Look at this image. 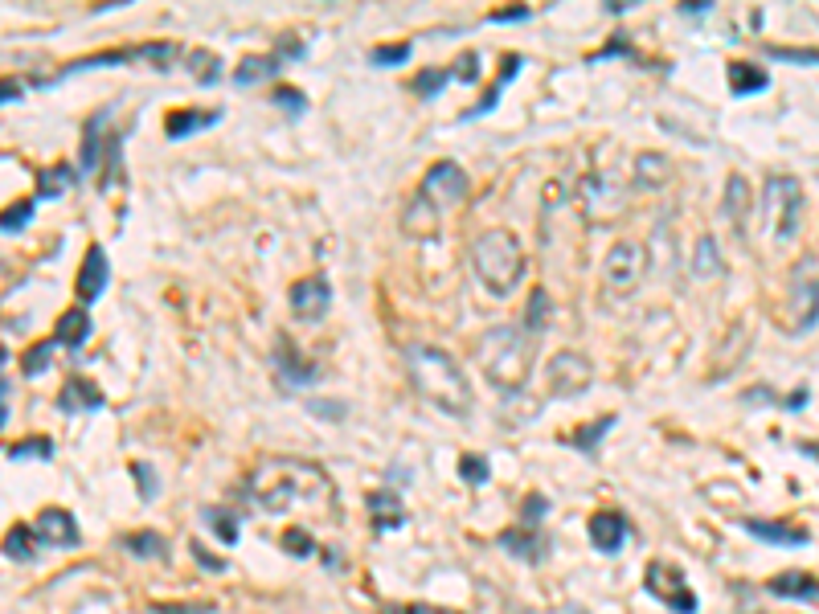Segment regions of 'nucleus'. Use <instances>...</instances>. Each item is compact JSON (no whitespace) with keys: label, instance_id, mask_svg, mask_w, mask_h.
I'll list each match as a JSON object with an SVG mask.
<instances>
[{"label":"nucleus","instance_id":"f257e3e1","mask_svg":"<svg viewBox=\"0 0 819 614\" xmlns=\"http://www.w3.org/2000/svg\"><path fill=\"white\" fill-rule=\"evenodd\" d=\"M246 500L258 512H312L332 516L336 512V488L320 463L308 459H263L246 475Z\"/></svg>","mask_w":819,"mask_h":614},{"label":"nucleus","instance_id":"f03ea898","mask_svg":"<svg viewBox=\"0 0 819 614\" xmlns=\"http://www.w3.org/2000/svg\"><path fill=\"white\" fill-rule=\"evenodd\" d=\"M406 369H410L418 398H426L435 410H443L451 418H463L471 410V381L455 365L451 353H443V348H435V344H410L406 348Z\"/></svg>","mask_w":819,"mask_h":614},{"label":"nucleus","instance_id":"7ed1b4c3","mask_svg":"<svg viewBox=\"0 0 819 614\" xmlns=\"http://www.w3.org/2000/svg\"><path fill=\"white\" fill-rule=\"evenodd\" d=\"M533 361H537V340L521 328H488L476 344V365L488 377V385H496L500 393H521L533 377Z\"/></svg>","mask_w":819,"mask_h":614},{"label":"nucleus","instance_id":"20e7f679","mask_svg":"<svg viewBox=\"0 0 819 614\" xmlns=\"http://www.w3.org/2000/svg\"><path fill=\"white\" fill-rule=\"evenodd\" d=\"M471 271H476V279L496 295H512L516 287H521L525 279V250H521V238H516L512 230H488L476 238V246H471Z\"/></svg>","mask_w":819,"mask_h":614},{"label":"nucleus","instance_id":"39448f33","mask_svg":"<svg viewBox=\"0 0 819 614\" xmlns=\"http://www.w3.org/2000/svg\"><path fill=\"white\" fill-rule=\"evenodd\" d=\"M762 222H766V234L779 246L795 242V234L803 226V185L791 177V172H774V177H766Z\"/></svg>","mask_w":819,"mask_h":614},{"label":"nucleus","instance_id":"423d86ee","mask_svg":"<svg viewBox=\"0 0 819 614\" xmlns=\"http://www.w3.org/2000/svg\"><path fill=\"white\" fill-rule=\"evenodd\" d=\"M574 205L586 217V226H611L627 209L623 189L607 177V172H586V177L578 181V189H574Z\"/></svg>","mask_w":819,"mask_h":614},{"label":"nucleus","instance_id":"0eeeda50","mask_svg":"<svg viewBox=\"0 0 819 614\" xmlns=\"http://www.w3.org/2000/svg\"><path fill=\"white\" fill-rule=\"evenodd\" d=\"M787 299H791V336H803L819 324V258L807 254L795 262L791 271V287H787Z\"/></svg>","mask_w":819,"mask_h":614},{"label":"nucleus","instance_id":"6e6552de","mask_svg":"<svg viewBox=\"0 0 819 614\" xmlns=\"http://www.w3.org/2000/svg\"><path fill=\"white\" fill-rule=\"evenodd\" d=\"M643 590H648L660 606H668L672 614H697V594L688 586L684 569L672 561H652L648 574H643Z\"/></svg>","mask_w":819,"mask_h":614},{"label":"nucleus","instance_id":"1a4fd4ad","mask_svg":"<svg viewBox=\"0 0 819 614\" xmlns=\"http://www.w3.org/2000/svg\"><path fill=\"white\" fill-rule=\"evenodd\" d=\"M643 267H648V250L639 242H615L602 258V287L611 295H631L643 279Z\"/></svg>","mask_w":819,"mask_h":614},{"label":"nucleus","instance_id":"9d476101","mask_svg":"<svg viewBox=\"0 0 819 614\" xmlns=\"http://www.w3.org/2000/svg\"><path fill=\"white\" fill-rule=\"evenodd\" d=\"M545 381L553 398H582V393L594 385V365L586 353H574V348H562L549 365H545Z\"/></svg>","mask_w":819,"mask_h":614},{"label":"nucleus","instance_id":"9b49d317","mask_svg":"<svg viewBox=\"0 0 819 614\" xmlns=\"http://www.w3.org/2000/svg\"><path fill=\"white\" fill-rule=\"evenodd\" d=\"M418 197H422L426 205H435L439 213H443L447 205H459V201L467 197V172H463L455 160L430 164L426 177H422V185H418Z\"/></svg>","mask_w":819,"mask_h":614},{"label":"nucleus","instance_id":"f8f14e48","mask_svg":"<svg viewBox=\"0 0 819 614\" xmlns=\"http://www.w3.org/2000/svg\"><path fill=\"white\" fill-rule=\"evenodd\" d=\"M287 303H291L295 320H324V316H328V307H332V287H328V275H320V271H316V275H308V279L291 283Z\"/></svg>","mask_w":819,"mask_h":614},{"label":"nucleus","instance_id":"ddd939ff","mask_svg":"<svg viewBox=\"0 0 819 614\" xmlns=\"http://www.w3.org/2000/svg\"><path fill=\"white\" fill-rule=\"evenodd\" d=\"M33 537L37 545H50V549H78L82 541L78 520L66 508H41V516L33 520Z\"/></svg>","mask_w":819,"mask_h":614},{"label":"nucleus","instance_id":"4468645a","mask_svg":"<svg viewBox=\"0 0 819 614\" xmlns=\"http://www.w3.org/2000/svg\"><path fill=\"white\" fill-rule=\"evenodd\" d=\"M107 279H111L107 250H103V246H91V250H86V258H82V267H78V283H74V291H78L82 307H86V303H95V299L103 295Z\"/></svg>","mask_w":819,"mask_h":614},{"label":"nucleus","instance_id":"2eb2a0df","mask_svg":"<svg viewBox=\"0 0 819 614\" xmlns=\"http://www.w3.org/2000/svg\"><path fill=\"white\" fill-rule=\"evenodd\" d=\"M627 537H631V529H627V516H623V512H594V516H590V545H594L598 553L615 557V553L627 545Z\"/></svg>","mask_w":819,"mask_h":614},{"label":"nucleus","instance_id":"dca6fc26","mask_svg":"<svg viewBox=\"0 0 819 614\" xmlns=\"http://www.w3.org/2000/svg\"><path fill=\"white\" fill-rule=\"evenodd\" d=\"M107 123H111V111L103 107V111H95L91 119H86V127H82V152H78V172H82V177H91V172L99 168V152L107 144Z\"/></svg>","mask_w":819,"mask_h":614},{"label":"nucleus","instance_id":"f3484780","mask_svg":"<svg viewBox=\"0 0 819 614\" xmlns=\"http://www.w3.org/2000/svg\"><path fill=\"white\" fill-rule=\"evenodd\" d=\"M500 545H504L512 557L529 561V565H537V561L549 553V541H545V533H541V524H516V529H508V533L500 537Z\"/></svg>","mask_w":819,"mask_h":614},{"label":"nucleus","instance_id":"a211bd4d","mask_svg":"<svg viewBox=\"0 0 819 614\" xmlns=\"http://www.w3.org/2000/svg\"><path fill=\"white\" fill-rule=\"evenodd\" d=\"M742 529L766 545H783V549H799L811 541L807 529H799V524H783V520H742Z\"/></svg>","mask_w":819,"mask_h":614},{"label":"nucleus","instance_id":"6ab92c4d","mask_svg":"<svg viewBox=\"0 0 819 614\" xmlns=\"http://www.w3.org/2000/svg\"><path fill=\"white\" fill-rule=\"evenodd\" d=\"M275 365H279V377L291 381V385H308V381L320 377V369L291 344V336H279V344H275Z\"/></svg>","mask_w":819,"mask_h":614},{"label":"nucleus","instance_id":"aec40b11","mask_svg":"<svg viewBox=\"0 0 819 614\" xmlns=\"http://www.w3.org/2000/svg\"><path fill=\"white\" fill-rule=\"evenodd\" d=\"M58 410L66 414H78V410H103V389L95 381H86V377H70L58 393Z\"/></svg>","mask_w":819,"mask_h":614},{"label":"nucleus","instance_id":"412c9836","mask_svg":"<svg viewBox=\"0 0 819 614\" xmlns=\"http://www.w3.org/2000/svg\"><path fill=\"white\" fill-rule=\"evenodd\" d=\"M86 336H91V312H86L82 303L66 307V312L58 316V324H54V344H62V348H82Z\"/></svg>","mask_w":819,"mask_h":614},{"label":"nucleus","instance_id":"4be33fe9","mask_svg":"<svg viewBox=\"0 0 819 614\" xmlns=\"http://www.w3.org/2000/svg\"><path fill=\"white\" fill-rule=\"evenodd\" d=\"M672 181V160L664 152H639L635 156V185L639 189H664Z\"/></svg>","mask_w":819,"mask_h":614},{"label":"nucleus","instance_id":"5701e85b","mask_svg":"<svg viewBox=\"0 0 819 614\" xmlns=\"http://www.w3.org/2000/svg\"><path fill=\"white\" fill-rule=\"evenodd\" d=\"M750 185H746V177H729L725 181V217H729V226H734L738 234H746V222H750Z\"/></svg>","mask_w":819,"mask_h":614},{"label":"nucleus","instance_id":"b1692460","mask_svg":"<svg viewBox=\"0 0 819 614\" xmlns=\"http://www.w3.org/2000/svg\"><path fill=\"white\" fill-rule=\"evenodd\" d=\"M369 512H373V524H377V529H385V533H394V529H402V524H406V504H402L398 492H373L369 496Z\"/></svg>","mask_w":819,"mask_h":614},{"label":"nucleus","instance_id":"393cba45","mask_svg":"<svg viewBox=\"0 0 819 614\" xmlns=\"http://www.w3.org/2000/svg\"><path fill=\"white\" fill-rule=\"evenodd\" d=\"M770 594L774 598H799V602H819V582L811 574H799V569H787L770 582Z\"/></svg>","mask_w":819,"mask_h":614},{"label":"nucleus","instance_id":"a878e982","mask_svg":"<svg viewBox=\"0 0 819 614\" xmlns=\"http://www.w3.org/2000/svg\"><path fill=\"white\" fill-rule=\"evenodd\" d=\"M218 119H222V111H172L164 119V131H168V140H185L201 127H213Z\"/></svg>","mask_w":819,"mask_h":614},{"label":"nucleus","instance_id":"bb28decb","mask_svg":"<svg viewBox=\"0 0 819 614\" xmlns=\"http://www.w3.org/2000/svg\"><path fill=\"white\" fill-rule=\"evenodd\" d=\"M439 209L435 205H426L418 193H414V201H410V209H406V234L410 238H435V230H439Z\"/></svg>","mask_w":819,"mask_h":614},{"label":"nucleus","instance_id":"cd10ccee","mask_svg":"<svg viewBox=\"0 0 819 614\" xmlns=\"http://www.w3.org/2000/svg\"><path fill=\"white\" fill-rule=\"evenodd\" d=\"M766 86H770V74L758 70L754 62H734V66H729V91H734V95H758V91H766Z\"/></svg>","mask_w":819,"mask_h":614},{"label":"nucleus","instance_id":"c85d7f7f","mask_svg":"<svg viewBox=\"0 0 819 614\" xmlns=\"http://www.w3.org/2000/svg\"><path fill=\"white\" fill-rule=\"evenodd\" d=\"M279 70H283V62H279L275 54H250V58L238 62L234 82H238V86H254V82H263V78L279 74Z\"/></svg>","mask_w":819,"mask_h":614},{"label":"nucleus","instance_id":"c756f323","mask_svg":"<svg viewBox=\"0 0 819 614\" xmlns=\"http://www.w3.org/2000/svg\"><path fill=\"white\" fill-rule=\"evenodd\" d=\"M549 316H553V299L537 287L533 295H529V303H525V316H521V328L533 336V340H541L545 336V328H549Z\"/></svg>","mask_w":819,"mask_h":614},{"label":"nucleus","instance_id":"7c9ffc66","mask_svg":"<svg viewBox=\"0 0 819 614\" xmlns=\"http://www.w3.org/2000/svg\"><path fill=\"white\" fill-rule=\"evenodd\" d=\"M521 62H525L521 54H508V58H504V66H500V82H496V86H488V95L480 99V107H471V111H467L463 119H480V115L496 111V103H500V91H504V86H508L512 78H516V70H521Z\"/></svg>","mask_w":819,"mask_h":614},{"label":"nucleus","instance_id":"2f4dec72","mask_svg":"<svg viewBox=\"0 0 819 614\" xmlns=\"http://www.w3.org/2000/svg\"><path fill=\"white\" fill-rule=\"evenodd\" d=\"M74 177H78V172H74L70 164L41 168V172H37V201H41V197H50V201H54V197H62V193L74 185Z\"/></svg>","mask_w":819,"mask_h":614},{"label":"nucleus","instance_id":"473e14b6","mask_svg":"<svg viewBox=\"0 0 819 614\" xmlns=\"http://www.w3.org/2000/svg\"><path fill=\"white\" fill-rule=\"evenodd\" d=\"M725 267H721V250H717V238L713 234H705L701 242H697V254H693V275L697 279H717Z\"/></svg>","mask_w":819,"mask_h":614},{"label":"nucleus","instance_id":"72a5a7b5","mask_svg":"<svg viewBox=\"0 0 819 614\" xmlns=\"http://www.w3.org/2000/svg\"><path fill=\"white\" fill-rule=\"evenodd\" d=\"M5 557H13V561H33L37 557V537H33V524H13L9 529V537H5Z\"/></svg>","mask_w":819,"mask_h":614},{"label":"nucleus","instance_id":"f704fd0d","mask_svg":"<svg viewBox=\"0 0 819 614\" xmlns=\"http://www.w3.org/2000/svg\"><path fill=\"white\" fill-rule=\"evenodd\" d=\"M123 549L127 553H136V557H144V561H164L168 557V541L160 537V533H132V537H123Z\"/></svg>","mask_w":819,"mask_h":614},{"label":"nucleus","instance_id":"c9c22d12","mask_svg":"<svg viewBox=\"0 0 819 614\" xmlns=\"http://www.w3.org/2000/svg\"><path fill=\"white\" fill-rule=\"evenodd\" d=\"M33 213H37V197L17 201V205H9V209H0V234H21V230L33 222Z\"/></svg>","mask_w":819,"mask_h":614},{"label":"nucleus","instance_id":"e433bc0d","mask_svg":"<svg viewBox=\"0 0 819 614\" xmlns=\"http://www.w3.org/2000/svg\"><path fill=\"white\" fill-rule=\"evenodd\" d=\"M615 426V414H607V418H594V422H586L582 430H574L570 434V447H578V451H594L602 438H607V430Z\"/></svg>","mask_w":819,"mask_h":614},{"label":"nucleus","instance_id":"4c0bfd02","mask_svg":"<svg viewBox=\"0 0 819 614\" xmlns=\"http://www.w3.org/2000/svg\"><path fill=\"white\" fill-rule=\"evenodd\" d=\"M189 70H193V78H197L201 86H213V82L222 78V58L209 54V50H193V54H189Z\"/></svg>","mask_w":819,"mask_h":614},{"label":"nucleus","instance_id":"58836bf2","mask_svg":"<svg viewBox=\"0 0 819 614\" xmlns=\"http://www.w3.org/2000/svg\"><path fill=\"white\" fill-rule=\"evenodd\" d=\"M50 357H54V340H37L29 353L21 357V373H25V377H41V373L50 369Z\"/></svg>","mask_w":819,"mask_h":614},{"label":"nucleus","instance_id":"ea45409f","mask_svg":"<svg viewBox=\"0 0 819 614\" xmlns=\"http://www.w3.org/2000/svg\"><path fill=\"white\" fill-rule=\"evenodd\" d=\"M123 62H132V50H103V54H91V58L70 62L62 74H82V70H95V66H123Z\"/></svg>","mask_w":819,"mask_h":614},{"label":"nucleus","instance_id":"a19ab883","mask_svg":"<svg viewBox=\"0 0 819 614\" xmlns=\"http://www.w3.org/2000/svg\"><path fill=\"white\" fill-rule=\"evenodd\" d=\"M205 520L213 524V533H218V541L234 545L238 541V516L230 508H205Z\"/></svg>","mask_w":819,"mask_h":614},{"label":"nucleus","instance_id":"79ce46f5","mask_svg":"<svg viewBox=\"0 0 819 614\" xmlns=\"http://www.w3.org/2000/svg\"><path fill=\"white\" fill-rule=\"evenodd\" d=\"M9 459H13V463H25V459H54V443H50V438H25V443L9 447Z\"/></svg>","mask_w":819,"mask_h":614},{"label":"nucleus","instance_id":"37998d69","mask_svg":"<svg viewBox=\"0 0 819 614\" xmlns=\"http://www.w3.org/2000/svg\"><path fill=\"white\" fill-rule=\"evenodd\" d=\"M459 475L467 479V484L484 488L488 479H492V467H488V459H484V455H463V459H459Z\"/></svg>","mask_w":819,"mask_h":614},{"label":"nucleus","instance_id":"c03bdc74","mask_svg":"<svg viewBox=\"0 0 819 614\" xmlns=\"http://www.w3.org/2000/svg\"><path fill=\"white\" fill-rule=\"evenodd\" d=\"M766 54H770L774 62H795V66H819V50H811V46H803V50H795V46H766Z\"/></svg>","mask_w":819,"mask_h":614},{"label":"nucleus","instance_id":"a18cd8bd","mask_svg":"<svg viewBox=\"0 0 819 614\" xmlns=\"http://www.w3.org/2000/svg\"><path fill=\"white\" fill-rule=\"evenodd\" d=\"M447 78H451V70H443V66H430V70H422V74L414 78V91H418L422 99H430V95H439V91H443Z\"/></svg>","mask_w":819,"mask_h":614},{"label":"nucleus","instance_id":"49530a36","mask_svg":"<svg viewBox=\"0 0 819 614\" xmlns=\"http://www.w3.org/2000/svg\"><path fill=\"white\" fill-rule=\"evenodd\" d=\"M283 549H287L291 557H312V553H316V541H312L308 529H287V533H283Z\"/></svg>","mask_w":819,"mask_h":614},{"label":"nucleus","instance_id":"de8ad7c7","mask_svg":"<svg viewBox=\"0 0 819 614\" xmlns=\"http://www.w3.org/2000/svg\"><path fill=\"white\" fill-rule=\"evenodd\" d=\"M369 58H373V66H402V62H410V41H402V46H377Z\"/></svg>","mask_w":819,"mask_h":614},{"label":"nucleus","instance_id":"09e8293b","mask_svg":"<svg viewBox=\"0 0 819 614\" xmlns=\"http://www.w3.org/2000/svg\"><path fill=\"white\" fill-rule=\"evenodd\" d=\"M152 614H213V602H152Z\"/></svg>","mask_w":819,"mask_h":614},{"label":"nucleus","instance_id":"8fccbe9b","mask_svg":"<svg viewBox=\"0 0 819 614\" xmlns=\"http://www.w3.org/2000/svg\"><path fill=\"white\" fill-rule=\"evenodd\" d=\"M271 103H275V107H283V111H291V115H304V107H308V99L299 95L295 86H279Z\"/></svg>","mask_w":819,"mask_h":614},{"label":"nucleus","instance_id":"3c124183","mask_svg":"<svg viewBox=\"0 0 819 614\" xmlns=\"http://www.w3.org/2000/svg\"><path fill=\"white\" fill-rule=\"evenodd\" d=\"M451 70H455L459 82H480V54H471V50L459 54V62H455Z\"/></svg>","mask_w":819,"mask_h":614},{"label":"nucleus","instance_id":"603ef678","mask_svg":"<svg viewBox=\"0 0 819 614\" xmlns=\"http://www.w3.org/2000/svg\"><path fill=\"white\" fill-rule=\"evenodd\" d=\"M132 475H136V484H140L144 500H152V496L160 492V479H156V471H152L148 463H132Z\"/></svg>","mask_w":819,"mask_h":614},{"label":"nucleus","instance_id":"864d4df0","mask_svg":"<svg viewBox=\"0 0 819 614\" xmlns=\"http://www.w3.org/2000/svg\"><path fill=\"white\" fill-rule=\"evenodd\" d=\"M545 512H549V500L545 496H529L525 508H521V524H537V520H545Z\"/></svg>","mask_w":819,"mask_h":614},{"label":"nucleus","instance_id":"5fc2aeb1","mask_svg":"<svg viewBox=\"0 0 819 614\" xmlns=\"http://www.w3.org/2000/svg\"><path fill=\"white\" fill-rule=\"evenodd\" d=\"M25 95V86L17 82V78H0V107H9V103H17Z\"/></svg>","mask_w":819,"mask_h":614},{"label":"nucleus","instance_id":"6e6d98bb","mask_svg":"<svg viewBox=\"0 0 819 614\" xmlns=\"http://www.w3.org/2000/svg\"><path fill=\"white\" fill-rule=\"evenodd\" d=\"M390 614H459V610H447V606H430V602H410L402 610H390Z\"/></svg>","mask_w":819,"mask_h":614},{"label":"nucleus","instance_id":"4d7b16f0","mask_svg":"<svg viewBox=\"0 0 819 614\" xmlns=\"http://www.w3.org/2000/svg\"><path fill=\"white\" fill-rule=\"evenodd\" d=\"M631 46H627V33H615V41L611 46H602L598 54H594V62H602V58H615V54H627Z\"/></svg>","mask_w":819,"mask_h":614},{"label":"nucleus","instance_id":"13d9d810","mask_svg":"<svg viewBox=\"0 0 819 614\" xmlns=\"http://www.w3.org/2000/svg\"><path fill=\"white\" fill-rule=\"evenodd\" d=\"M193 557L201 561V569H213V574H222V569H226V561H222V557H209V553H205V545H197V541H193Z\"/></svg>","mask_w":819,"mask_h":614},{"label":"nucleus","instance_id":"bf43d9fd","mask_svg":"<svg viewBox=\"0 0 819 614\" xmlns=\"http://www.w3.org/2000/svg\"><path fill=\"white\" fill-rule=\"evenodd\" d=\"M746 402H750V406H758V402H774V393H770L766 385H754V389H746Z\"/></svg>","mask_w":819,"mask_h":614},{"label":"nucleus","instance_id":"052dcab7","mask_svg":"<svg viewBox=\"0 0 819 614\" xmlns=\"http://www.w3.org/2000/svg\"><path fill=\"white\" fill-rule=\"evenodd\" d=\"M525 17H529V9H500V13H492L496 25H504V21H525Z\"/></svg>","mask_w":819,"mask_h":614},{"label":"nucleus","instance_id":"680f3d73","mask_svg":"<svg viewBox=\"0 0 819 614\" xmlns=\"http://www.w3.org/2000/svg\"><path fill=\"white\" fill-rule=\"evenodd\" d=\"M807 398H811L807 389H795V393H791V398H787L783 406H787V410H803V406H807Z\"/></svg>","mask_w":819,"mask_h":614},{"label":"nucleus","instance_id":"e2e57ef3","mask_svg":"<svg viewBox=\"0 0 819 614\" xmlns=\"http://www.w3.org/2000/svg\"><path fill=\"white\" fill-rule=\"evenodd\" d=\"M684 13H709V0H688Z\"/></svg>","mask_w":819,"mask_h":614},{"label":"nucleus","instance_id":"0e129e2a","mask_svg":"<svg viewBox=\"0 0 819 614\" xmlns=\"http://www.w3.org/2000/svg\"><path fill=\"white\" fill-rule=\"evenodd\" d=\"M631 5H635V0H607V9H611V13H627Z\"/></svg>","mask_w":819,"mask_h":614},{"label":"nucleus","instance_id":"69168bd1","mask_svg":"<svg viewBox=\"0 0 819 614\" xmlns=\"http://www.w3.org/2000/svg\"><path fill=\"white\" fill-rule=\"evenodd\" d=\"M803 455H811V459H819V443H803Z\"/></svg>","mask_w":819,"mask_h":614},{"label":"nucleus","instance_id":"338daca9","mask_svg":"<svg viewBox=\"0 0 819 614\" xmlns=\"http://www.w3.org/2000/svg\"><path fill=\"white\" fill-rule=\"evenodd\" d=\"M5 422H9V406H5V398H0V430H5Z\"/></svg>","mask_w":819,"mask_h":614}]
</instances>
